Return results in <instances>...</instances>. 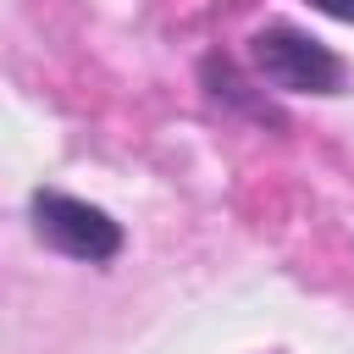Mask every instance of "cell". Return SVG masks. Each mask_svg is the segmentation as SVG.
Masks as SVG:
<instances>
[{"mask_svg":"<svg viewBox=\"0 0 354 354\" xmlns=\"http://www.w3.org/2000/svg\"><path fill=\"white\" fill-rule=\"evenodd\" d=\"M249 55H254V72L271 88H288V94H343V83H348L343 55H332L321 39L282 28V22L260 28L249 39Z\"/></svg>","mask_w":354,"mask_h":354,"instance_id":"obj_1","label":"cell"},{"mask_svg":"<svg viewBox=\"0 0 354 354\" xmlns=\"http://www.w3.org/2000/svg\"><path fill=\"white\" fill-rule=\"evenodd\" d=\"M28 210H33V232H39V243L61 249L66 260H88V266H100V260H116V249H122V227H116L100 205H88V199L39 188Z\"/></svg>","mask_w":354,"mask_h":354,"instance_id":"obj_2","label":"cell"},{"mask_svg":"<svg viewBox=\"0 0 354 354\" xmlns=\"http://www.w3.org/2000/svg\"><path fill=\"white\" fill-rule=\"evenodd\" d=\"M326 17H343V22H354V0H315Z\"/></svg>","mask_w":354,"mask_h":354,"instance_id":"obj_3","label":"cell"}]
</instances>
